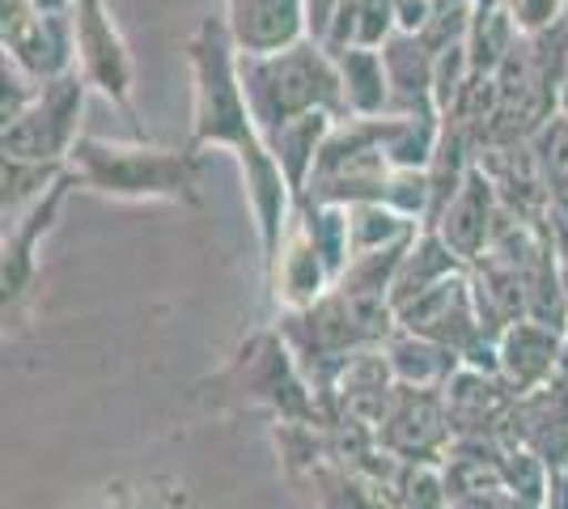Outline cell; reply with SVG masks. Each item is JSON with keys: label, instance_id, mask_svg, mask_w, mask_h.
<instances>
[{"label": "cell", "instance_id": "1", "mask_svg": "<svg viewBox=\"0 0 568 509\" xmlns=\"http://www.w3.org/2000/svg\"><path fill=\"white\" fill-rule=\"evenodd\" d=\"M191 64V149H230L246 179V200L255 213L260 234L263 276L281 259L284 230L293 221L297 195L284 179L276 153L263 141L260 123L251 115V102L237 73V43L225 26V13H213L195 26L187 43Z\"/></svg>", "mask_w": 568, "mask_h": 509}, {"label": "cell", "instance_id": "2", "mask_svg": "<svg viewBox=\"0 0 568 509\" xmlns=\"http://www.w3.org/2000/svg\"><path fill=\"white\" fill-rule=\"evenodd\" d=\"M69 166L81 187L106 200H162V204H200V149H158L149 141H102L81 136Z\"/></svg>", "mask_w": 568, "mask_h": 509}, {"label": "cell", "instance_id": "3", "mask_svg": "<svg viewBox=\"0 0 568 509\" xmlns=\"http://www.w3.org/2000/svg\"><path fill=\"white\" fill-rule=\"evenodd\" d=\"M237 73H242V90H246L251 115H255L263 136L288 120H302L310 111H327L335 120H348L339 64H335L332 51L314 39L267 51V55L237 51Z\"/></svg>", "mask_w": 568, "mask_h": 509}, {"label": "cell", "instance_id": "4", "mask_svg": "<svg viewBox=\"0 0 568 509\" xmlns=\"http://www.w3.org/2000/svg\"><path fill=\"white\" fill-rule=\"evenodd\" d=\"M225 383L242 390L246 399H255L263 408L281 416V420H297V425H332V416L323 408V399L314 395L306 383L302 365L293 357L288 339L276 332H255L242 348L234 353V362L225 369Z\"/></svg>", "mask_w": 568, "mask_h": 509}, {"label": "cell", "instance_id": "5", "mask_svg": "<svg viewBox=\"0 0 568 509\" xmlns=\"http://www.w3.org/2000/svg\"><path fill=\"white\" fill-rule=\"evenodd\" d=\"M85 94H90V81H85L81 69H69V73L51 77L22 115L4 120V132H0L4 157H26V162H69L72 145L85 136V132H81Z\"/></svg>", "mask_w": 568, "mask_h": 509}, {"label": "cell", "instance_id": "6", "mask_svg": "<svg viewBox=\"0 0 568 509\" xmlns=\"http://www.w3.org/2000/svg\"><path fill=\"white\" fill-rule=\"evenodd\" d=\"M77 69L85 73L90 90L111 98V106L128 115L132 132L144 141V123L136 120V106H132L136 64H132V51L123 43L119 26L111 22L106 0H77Z\"/></svg>", "mask_w": 568, "mask_h": 509}, {"label": "cell", "instance_id": "7", "mask_svg": "<svg viewBox=\"0 0 568 509\" xmlns=\"http://www.w3.org/2000/svg\"><path fill=\"white\" fill-rule=\"evenodd\" d=\"M378 446L403 462H442L454 446V425L446 395L437 387L395 390L390 408L378 425Z\"/></svg>", "mask_w": 568, "mask_h": 509}, {"label": "cell", "instance_id": "8", "mask_svg": "<svg viewBox=\"0 0 568 509\" xmlns=\"http://www.w3.org/2000/svg\"><path fill=\"white\" fill-rule=\"evenodd\" d=\"M72 187H81L77 170H64L48 192L39 195L18 221L4 225V246H0V289H4V315L9 306H18L26 297V289L34 285V267H39V243L55 230V221L69 204Z\"/></svg>", "mask_w": 568, "mask_h": 509}, {"label": "cell", "instance_id": "9", "mask_svg": "<svg viewBox=\"0 0 568 509\" xmlns=\"http://www.w3.org/2000/svg\"><path fill=\"white\" fill-rule=\"evenodd\" d=\"M568 332L551 327L539 318H518L500 332V378L514 387V395L544 387L551 378H560L565 365Z\"/></svg>", "mask_w": 568, "mask_h": 509}, {"label": "cell", "instance_id": "10", "mask_svg": "<svg viewBox=\"0 0 568 509\" xmlns=\"http://www.w3.org/2000/svg\"><path fill=\"white\" fill-rule=\"evenodd\" d=\"M332 285H335L332 267H327V259L318 255V246H314V238L306 234L302 217L293 213L288 230H284L281 259H276L272 276H267L272 302H276L281 311H306V306H314L318 297H327Z\"/></svg>", "mask_w": 568, "mask_h": 509}, {"label": "cell", "instance_id": "11", "mask_svg": "<svg viewBox=\"0 0 568 509\" xmlns=\"http://www.w3.org/2000/svg\"><path fill=\"white\" fill-rule=\"evenodd\" d=\"M225 26L242 55H267L310 39L306 0H225Z\"/></svg>", "mask_w": 568, "mask_h": 509}, {"label": "cell", "instance_id": "12", "mask_svg": "<svg viewBox=\"0 0 568 509\" xmlns=\"http://www.w3.org/2000/svg\"><path fill=\"white\" fill-rule=\"evenodd\" d=\"M497 213H500L497 187H493V179L484 174V166L475 162L471 174H467V183L458 187V195L446 204V213L437 217V225H428V230H437L467 264H475V259L484 255L488 238H493Z\"/></svg>", "mask_w": 568, "mask_h": 509}, {"label": "cell", "instance_id": "13", "mask_svg": "<svg viewBox=\"0 0 568 509\" xmlns=\"http://www.w3.org/2000/svg\"><path fill=\"white\" fill-rule=\"evenodd\" d=\"M386 357H390V369L403 387H446L454 378V369L463 365V357L454 353L450 344H437L428 336H416L407 327H395L386 336Z\"/></svg>", "mask_w": 568, "mask_h": 509}, {"label": "cell", "instance_id": "14", "mask_svg": "<svg viewBox=\"0 0 568 509\" xmlns=\"http://www.w3.org/2000/svg\"><path fill=\"white\" fill-rule=\"evenodd\" d=\"M332 123H335V115H327V111H310V115H302V120H288V123H281L276 132L263 136L267 149L276 153V162H281L284 179H288V187H293L297 200L306 195L314 162H318V149H323V141H327Z\"/></svg>", "mask_w": 568, "mask_h": 509}, {"label": "cell", "instance_id": "15", "mask_svg": "<svg viewBox=\"0 0 568 509\" xmlns=\"http://www.w3.org/2000/svg\"><path fill=\"white\" fill-rule=\"evenodd\" d=\"M339 64V85H344V106L348 115L374 120L390 111V73L382 48H348L335 55Z\"/></svg>", "mask_w": 568, "mask_h": 509}, {"label": "cell", "instance_id": "16", "mask_svg": "<svg viewBox=\"0 0 568 509\" xmlns=\"http://www.w3.org/2000/svg\"><path fill=\"white\" fill-rule=\"evenodd\" d=\"M348 225H353V255L378 251V246H390V243H399V238H412V234L425 230L416 217H407L395 204H382V200L348 204Z\"/></svg>", "mask_w": 568, "mask_h": 509}, {"label": "cell", "instance_id": "17", "mask_svg": "<svg viewBox=\"0 0 568 509\" xmlns=\"http://www.w3.org/2000/svg\"><path fill=\"white\" fill-rule=\"evenodd\" d=\"M69 170V162H26V157H4V225L18 221L48 192L51 183Z\"/></svg>", "mask_w": 568, "mask_h": 509}, {"label": "cell", "instance_id": "18", "mask_svg": "<svg viewBox=\"0 0 568 509\" xmlns=\"http://www.w3.org/2000/svg\"><path fill=\"white\" fill-rule=\"evenodd\" d=\"M475 4H497L500 13L509 18V26L526 39L568 22V0H475Z\"/></svg>", "mask_w": 568, "mask_h": 509}, {"label": "cell", "instance_id": "19", "mask_svg": "<svg viewBox=\"0 0 568 509\" xmlns=\"http://www.w3.org/2000/svg\"><path fill=\"white\" fill-rule=\"evenodd\" d=\"M339 4H344V0H306V34L314 39V43L327 39V30H332Z\"/></svg>", "mask_w": 568, "mask_h": 509}, {"label": "cell", "instance_id": "20", "mask_svg": "<svg viewBox=\"0 0 568 509\" xmlns=\"http://www.w3.org/2000/svg\"><path fill=\"white\" fill-rule=\"evenodd\" d=\"M111 509H144V506L136 501V497H132V492L115 488V492H111Z\"/></svg>", "mask_w": 568, "mask_h": 509}, {"label": "cell", "instance_id": "21", "mask_svg": "<svg viewBox=\"0 0 568 509\" xmlns=\"http://www.w3.org/2000/svg\"><path fill=\"white\" fill-rule=\"evenodd\" d=\"M556 115L568 123V81H565V90H560V98H556Z\"/></svg>", "mask_w": 568, "mask_h": 509}]
</instances>
